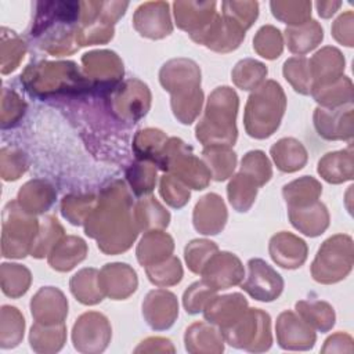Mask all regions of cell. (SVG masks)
Wrapping results in <instances>:
<instances>
[{"mask_svg": "<svg viewBox=\"0 0 354 354\" xmlns=\"http://www.w3.org/2000/svg\"><path fill=\"white\" fill-rule=\"evenodd\" d=\"M130 214V196L127 189L122 181H113L102 191L98 207H95L84 221L86 234L100 242L105 236L106 231H112V235L101 250L105 253L124 252L136 239L138 227L134 225L133 218L123 221L115 220Z\"/></svg>", "mask_w": 354, "mask_h": 354, "instance_id": "6da1fadb", "label": "cell"}, {"mask_svg": "<svg viewBox=\"0 0 354 354\" xmlns=\"http://www.w3.org/2000/svg\"><path fill=\"white\" fill-rule=\"evenodd\" d=\"M148 279L158 286H169L178 283L183 278V268L177 257L170 256L169 260L145 267Z\"/></svg>", "mask_w": 354, "mask_h": 354, "instance_id": "60d3db41", "label": "cell"}, {"mask_svg": "<svg viewBox=\"0 0 354 354\" xmlns=\"http://www.w3.org/2000/svg\"><path fill=\"white\" fill-rule=\"evenodd\" d=\"M100 285L104 295L113 300H122L137 289V275L129 264H105L100 274Z\"/></svg>", "mask_w": 354, "mask_h": 354, "instance_id": "d6986e66", "label": "cell"}, {"mask_svg": "<svg viewBox=\"0 0 354 354\" xmlns=\"http://www.w3.org/2000/svg\"><path fill=\"white\" fill-rule=\"evenodd\" d=\"M314 126L318 134L326 140H350L353 137V105L347 109L317 108Z\"/></svg>", "mask_w": 354, "mask_h": 354, "instance_id": "5bb4252c", "label": "cell"}, {"mask_svg": "<svg viewBox=\"0 0 354 354\" xmlns=\"http://www.w3.org/2000/svg\"><path fill=\"white\" fill-rule=\"evenodd\" d=\"M203 281L207 282L214 290L228 289L241 283L243 279V267L241 260L228 252L214 253L203 267Z\"/></svg>", "mask_w": 354, "mask_h": 354, "instance_id": "30bf717a", "label": "cell"}, {"mask_svg": "<svg viewBox=\"0 0 354 354\" xmlns=\"http://www.w3.org/2000/svg\"><path fill=\"white\" fill-rule=\"evenodd\" d=\"M264 76H267L266 65L249 58L239 61L232 71V80L242 90L254 88L264 79Z\"/></svg>", "mask_w": 354, "mask_h": 354, "instance_id": "b9f144b4", "label": "cell"}, {"mask_svg": "<svg viewBox=\"0 0 354 354\" xmlns=\"http://www.w3.org/2000/svg\"><path fill=\"white\" fill-rule=\"evenodd\" d=\"M55 199L53 187L43 180L26 183L18 192L19 206L30 214L46 212Z\"/></svg>", "mask_w": 354, "mask_h": 354, "instance_id": "cb8c5ba5", "label": "cell"}, {"mask_svg": "<svg viewBox=\"0 0 354 354\" xmlns=\"http://www.w3.org/2000/svg\"><path fill=\"white\" fill-rule=\"evenodd\" d=\"M271 156L282 171L300 170L307 162V152L295 138H282L271 147Z\"/></svg>", "mask_w": 354, "mask_h": 354, "instance_id": "f1b7e54d", "label": "cell"}, {"mask_svg": "<svg viewBox=\"0 0 354 354\" xmlns=\"http://www.w3.org/2000/svg\"><path fill=\"white\" fill-rule=\"evenodd\" d=\"M167 142L163 131L156 129H145L138 131L134 138V151L138 158L156 163L162 149Z\"/></svg>", "mask_w": 354, "mask_h": 354, "instance_id": "f35d334b", "label": "cell"}, {"mask_svg": "<svg viewBox=\"0 0 354 354\" xmlns=\"http://www.w3.org/2000/svg\"><path fill=\"white\" fill-rule=\"evenodd\" d=\"M7 310L10 313L11 322H8L10 319L1 313V337H0L1 348H10V347L18 346L24 336V328H25L24 317L21 315L18 308L7 306Z\"/></svg>", "mask_w": 354, "mask_h": 354, "instance_id": "bcb514c9", "label": "cell"}, {"mask_svg": "<svg viewBox=\"0 0 354 354\" xmlns=\"http://www.w3.org/2000/svg\"><path fill=\"white\" fill-rule=\"evenodd\" d=\"M134 28L141 36L162 39L171 32L166 3H147L138 7L134 15Z\"/></svg>", "mask_w": 354, "mask_h": 354, "instance_id": "ac0fdd59", "label": "cell"}, {"mask_svg": "<svg viewBox=\"0 0 354 354\" xmlns=\"http://www.w3.org/2000/svg\"><path fill=\"white\" fill-rule=\"evenodd\" d=\"M87 253V246L77 236H66L58 242L48 256V263L54 270L69 271L80 263Z\"/></svg>", "mask_w": 354, "mask_h": 354, "instance_id": "484cf974", "label": "cell"}, {"mask_svg": "<svg viewBox=\"0 0 354 354\" xmlns=\"http://www.w3.org/2000/svg\"><path fill=\"white\" fill-rule=\"evenodd\" d=\"M253 43L254 50L267 59L278 58L279 54L282 53V37L279 30L274 26H263L257 32Z\"/></svg>", "mask_w": 354, "mask_h": 354, "instance_id": "c3c4849f", "label": "cell"}, {"mask_svg": "<svg viewBox=\"0 0 354 354\" xmlns=\"http://www.w3.org/2000/svg\"><path fill=\"white\" fill-rule=\"evenodd\" d=\"M65 325H44L36 322L30 329L29 342L35 351L37 353H53L58 351L65 342Z\"/></svg>", "mask_w": 354, "mask_h": 354, "instance_id": "4dcf8cb0", "label": "cell"}, {"mask_svg": "<svg viewBox=\"0 0 354 354\" xmlns=\"http://www.w3.org/2000/svg\"><path fill=\"white\" fill-rule=\"evenodd\" d=\"M340 6V3L339 1H336V3H317V7H318V14L321 15V17H324V18H328V17H330L332 14H335V10L337 8Z\"/></svg>", "mask_w": 354, "mask_h": 354, "instance_id": "f5cc1de1", "label": "cell"}, {"mask_svg": "<svg viewBox=\"0 0 354 354\" xmlns=\"http://www.w3.org/2000/svg\"><path fill=\"white\" fill-rule=\"evenodd\" d=\"M241 173L252 178L257 187H261L271 178V165L264 152L250 151L242 159Z\"/></svg>", "mask_w": 354, "mask_h": 354, "instance_id": "7bdbcfd3", "label": "cell"}, {"mask_svg": "<svg viewBox=\"0 0 354 354\" xmlns=\"http://www.w3.org/2000/svg\"><path fill=\"white\" fill-rule=\"evenodd\" d=\"M126 177L137 196L149 194L153 189L156 180V170L147 162L133 163L126 173Z\"/></svg>", "mask_w": 354, "mask_h": 354, "instance_id": "f6af8a7d", "label": "cell"}, {"mask_svg": "<svg viewBox=\"0 0 354 354\" xmlns=\"http://www.w3.org/2000/svg\"><path fill=\"white\" fill-rule=\"evenodd\" d=\"M162 198L176 209L183 207L189 201V191L177 181L174 176H163L160 180Z\"/></svg>", "mask_w": 354, "mask_h": 354, "instance_id": "816d5d0a", "label": "cell"}, {"mask_svg": "<svg viewBox=\"0 0 354 354\" xmlns=\"http://www.w3.org/2000/svg\"><path fill=\"white\" fill-rule=\"evenodd\" d=\"M246 306L248 301L241 293L212 297L203 308V315L209 322L217 324L224 329L242 317L246 311Z\"/></svg>", "mask_w": 354, "mask_h": 354, "instance_id": "ffe728a7", "label": "cell"}, {"mask_svg": "<svg viewBox=\"0 0 354 354\" xmlns=\"http://www.w3.org/2000/svg\"><path fill=\"white\" fill-rule=\"evenodd\" d=\"M173 239L165 232H148L142 236L137 248V260L141 266H152L170 257L173 252Z\"/></svg>", "mask_w": 354, "mask_h": 354, "instance_id": "d4e9b609", "label": "cell"}, {"mask_svg": "<svg viewBox=\"0 0 354 354\" xmlns=\"http://www.w3.org/2000/svg\"><path fill=\"white\" fill-rule=\"evenodd\" d=\"M353 241L348 235H335L324 242L311 267L313 278L321 283L337 282L351 271Z\"/></svg>", "mask_w": 354, "mask_h": 354, "instance_id": "8992f818", "label": "cell"}, {"mask_svg": "<svg viewBox=\"0 0 354 354\" xmlns=\"http://www.w3.org/2000/svg\"><path fill=\"white\" fill-rule=\"evenodd\" d=\"M170 220V214L167 210L162 207V205L155 201V198L149 196L137 203L136 207V221L138 228H165L167 227Z\"/></svg>", "mask_w": 354, "mask_h": 354, "instance_id": "74e56055", "label": "cell"}, {"mask_svg": "<svg viewBox=\"0 0 354 354\" xmlns=\"http://www.w3.org/2000/svg\"><path fill=\"white\" fill-rule=\"evenodd\" d=\"M270 256L283 268H297L307 259V245L303 239L283 231L271 238Z\"/></svg>", "mask_w": 354, "mask_h": 354, "instance_id": "44dd1931", "label": "cell"}, {"mask_svg": "<svg viewBox=\"0 0 354 354\" xmlns=\"http://www.w3.org/2000/svg\"><path fill=\"white\" fill-rule=\"evenodd\" d=\"M30 311L39 324H62L68 314V301L61 290L53 286L41 288L30 301Z\"/></svg>", "mask_w": 354, "mask_h": 354, "instance_id": "2e32d148", "label": "cell"}, {"mask_svg": "<svg viewBox=\"0 0 354 354\" xmlns=\"http://www.w3.org/2000/svg\"><path fill=\"white\" fill-rule=\"evenodd\" d=\"M111 339L108 319L98 313H86L73 325L72 340L76 350L82 353L104 351Z\"/></svg>", "mask_w": 354, "mask_h": 354, "instance_id": "ba28073f", "label": "cell"}, {"mask_svg": "<svg viewBox=\"0 0 354 354\" xmlns=\"http://www.w3.org/2000/svg\"><path fill=\"white\" fill-rule=\"evenodd\" d=\"M230 203L238 212H246L254 202L257 194L256 183L243 173L236 174L227 188Z\"/></svg>", "mask_w": 354, "mask_h": 354, "instance_id": "8d00e7d4", "label": "cell"}, {"mask_svg": "<svg viewBox=\"0 0 354 354\" xmlns=\"http://www.w3.org/2000/svg\"><path fill=\"white\" fill-rule=\"evenodd\" d=\"M217 290H214L207 282L198 281L192 283L183 296V303L185 307V311L188 314H198L199 311H203L206 303L213 297V295Z\"/></svg>", "mask_w": 354, "mask_h": 354, "instance_id": "f907efd6", "label": "cell"}, {"mask_svg": "<svg viewBox=\"0 0 354 354\" xmlns=\"http://www.w3.org/2000/svg\"><path fill=\"white\" fill-rule=\"evenodd\" d=\"M308 64L311 66V77L315 80L313 87L326 86L340 79L344 71V58L342 53L333 47L322 48L311 58V61H308Z\"/></svg>", "mask_w": 354, "mask_h": 354, "instance_id": "7402d4cb", "label": "cell"}, {"mask_svg": "<svg viewBox=\"0 0 354 354\" xmlns=\"http://www.w3.org/2000/svg\"><path fill=\"white\" fill-rule=\"evenodd\" d=\"M322 192L321 184L308 176L295 180L283 187V196L289 207H300L315 202Z\"/></svg>", "mask_w": 354, "mask_h": 354, "instance_id": "d6a6232c", "label": "cell"}, {"mask_svg": "<svg viewBox=\"0 0 354 354\" xmlns=\"http://www.w3.org/2000/svg\"><path fill=\"white\" fill-rule=\"evenodd\" d=\"M227 221V209L217 194L205 195L194 209V227L205 235L218 234Z\"/></svg>", "mask_w": 354, "mask_h": 354, "instance_id": "e0dca14e", "label": "cell"}, {"mask_svg": "<svg viewBox=\"0 0 354 354\" xmlns=\"http://www.w3.org/2000/svg\"><path fill=\"white\" fill-rule=\"evenodd\" d=\"M243 37L245 30L239 28L235 22L228 18L223 21L220 17H216L213 22H210L201 33H198L192 39L214 51L227 53L235 50Z\"/></svg>", "mask_w": 354, "mask_h": 354, "instance_id": "4fadbf2b", "label": "cell"}, {"mask_svg": "<svg viewBox=\"0 0 354 354\" xmlns=\"http://www.w3.org/2000/svg\"><path fill=\"white\" fill-rule=\"evenodd\" d=\"M296 311L313 328L328 332L335 325V311L326 301H297Z\"/></svg>", "mask_w": 354, "mask_h": 354, "instance_id": "d590c367", "label": "cell"}, {"mask_svg": "<svg viewBox=\"0 0 354 354\" xmlns=\"http://www.w3.org/2000/svg\"><path fill=\"white\" fill-rule=\"evenodd\" d=\"M289 218L293 227L307 236L321 235L329 224L328 210L318 201L300 207H289Z\"/></svg>", "mask_w": 354, "mask_h": 354, "instance_id": "603a6c76", "label": "cell"}, {"mask_svg": "<svg viewBox=\"0 0 354 354\" xmlns=\"http://www.w3.org/2000/svg\"><path fill=\"white\" fill-rule=\"evenodd\" d=\"M248 268L249 275L241 286L253 299L259 301H272L282 293V277L264 260L250 259Z\"/></svg>", "mask_w": 354, "mask_h": 354, "instance_id": "9c48e42d", "label": "cell"}, {"mask_svg": "<svg viewBox=\"0 0 354 354\" xmlns=\"http://www.w3.org/2000/svg\"><path fill=\"white\" fill-rule=\"evenodd\" d=\"M277 339L285 350H308L315 343V333L303 318L283 311L277 321Z\"/></svg>", "mask_w": 354, "mask_h": 354, "instance_id": "8fae6325", "label": "cell"}, {"mask_svg": "<svg viewBox=\"0 0 354 354\" xmlns=\"http://www.w3.org/2000/svg\"><path fill=\"white\" fill-rule=\"evenodd\" d=\"M142 315L155 330L170 328L178 315L176 296L163 289L151 290L142 303Z\"/></svg>", "mask_w": 354, "mask_h": 354, "instance_id": "7c38bea8", "label": "cell"}, {"mask_svg": "<svg viewBox=\"0 0 354 354\" xmlns=\"http://www.w3.org/2000/svg\"><path fill=\"white\" fill-rule=\"evenodd\" d=\"M283 76L300 94L311 93V73L308 59L304 57L290 58L283 64Z\"/></svg>", "mask_w": 354, "mask_h": 354, "instance_id": "ab89813d", "label": "cell"}, {"mask_svg": "<svg viewBox=\"0 0 354 354\" xmlns=\"http://www.w3.org/2000/svg\"><path fill=\"white\" fill-rule=\"evenodd\" d=\"M1 270L8 272L12 278L1 275V289L7 296L18 297L24 295L30 283V272L19 264H1Z\"/></svg>", "mask_w": 354, "mask_h": 354, "instance_id": "ee69618b", "label": "cell"}, {"mask_svg": "<svg viewBox=\"0 0 354 354\" xmlns=\"http://www.w3.org/2000/svg\"><path fill=\"white\" fill-rule=\"evenodd\" d=\"M270 321L267 313L259 308H249L231 326L221 329V333L232 347L252 353L267 351L272 343Z\"/></svg>", "mask_w": 354, "mask_h": 354, "instance_id": "5b68a950", "label": "cell"}, {"mask_svg": "<svg viewBox=\"0 0 354 354\" xmlns=\"http://www.w3.org/2000/svg\"><path fill=\"white\" fill-rule=\"evenodd\" d=\"M185 348L189 353L223 351V333L205 322L192 324L185 332Z\"/></svg>", "mask_w": 354, "mask_h": 354, "instance_id": "4316f807", "label": "cell"}, {"mask_svg": "<svg viewBox=\"0 0 354 354\" xmlns=\"http://www.w3.org/2000/svg\"><path fill=\"white\" fill-rule=\"evenodd\" d=\"M62 232H64V230L59 225V223L57 221V218H54L51 216H47L43 220L41 231L37 232V236H36V239L33 242L30 254L33 257H37V259L44 257L47 254L48 248L53 245L54 241H57V238L59 235H62Z\"/></svg>", "mask_w": 354, "mask_h": 354, "instance_id": "681fc988", "label": "cell"}, {"mask_svg": "<svg viewBox=\"0 0 354 354\" xmlns=\"http://www.w3.org/2000/svg\"><path fill=\"white\" fill-rule=\"evenodd\" d=\"M37 220L18 206V202H10L4 209L3 218V250L10 249L4 257H25L30 253L37 236Z\"/></svg>", "mask_w": 354, "mask_h": 354, "instance_id": "52a82bcc", "label": "cell"}, {"mask_svg": "<svg viewBox=\"0 0 354 354\" xmlns=\"http://www.w3.org/2000/svg\"><path fill=\"white\" fill-rule=\"evenodd\" d=\"M288 47L295 54H306L322 40V28L315 21H308L299 28H286Z\"/></svg>", "mask_w": 354, "mask_h": 354, "instance_id": "1f68e13d", "label": "cell"}, {"mask_svg": "<svg viewBox=\"0 0 354 354\" xmlns=\"http://www.w3.org/2000/svg\"><path fill=\"white\" fill-rule=\"evenodd\" d=\"M286 106L282 87L268 80L250 94L245 109V127L250 137L267 138L279 126Z\"/></svg>", "mask_w": 354, "mask_h": 354, "instance_id": "277c9868", "label": "cell"}, {"mask_svg": "<svg viewBox=\"0 0 354 354\" xmlns=\"http://www.w3.org/2000/svg\"><path fill=\"white\" fill-rule=\"evenodd\" d=\"M159 80L165 90L171 93L174 116L184 124L192 123L203 100L198 65L191 59H171L162 66Z\"/></svg>", "mask_w": 354, "mask_h": 354, "instance_id": "7a4b0ae2", "label": "cell"}, {"mask_svg": "<svg viewBox=\"0 0 354 354\" xmlns=\"http://www.w3.org/2000/svg\"><path fill=\"white\" fill-rule=\"evenodd\" d=\"M118 88V95L113 100L115 112H119L120 118L136 122L148 112L151 94L147 84L134 79Z\"/></svg>", "mask_w": 354, "mask_h": 354, "instance_id": "9a60e30c", "label": "cell"}, {"mask_svg": "<svg viewBox=\"0 0 354 354\" xmlns=\"http://www.w3.org/2000/svg\"><path fill=\"white\" fill-rule=\"evenodd\" d=\"M238 95L227 86L217 87L207 100L203 119L196 126V138L203 145H234Z\"/></svg>", "mask_w": 354, "mask_h": 354, "instance_id": "3957f363", "label": "cell"}, {"mask_svg": "<svg viewBox=\"0 0 354 354\" xmlns=\"http://www.w3.org/2000/svg\"><path fill=\"white\" fill-rule=\"evenodd\" d=\"M217 246L214 242L206 239H195L189 242L185 248V260L189 270L195 274H201L210 257L217 253Z\"/></svg>", "mask_w": 354, "mask_h": 354, "instance_id": "7dc6e473", "label": "cell"}, {"mask_svg": "<svg viewBox=\"0 0 354 354\" xmlns=\"http://www.w3.org/2000/svg\"><path fill=\"white\" fill-rule=\"evenodd\" d=\"M209 165L210 176L216 181L225 180L234 170L236 155L225 145H209L202 152Z\"/></svg>", "mask_w": 354, "mask_h": 354, "instance_id": "e575fe53", "label": "cell"}, {"mask_svg": "<svg viewBox=\"0 0 354 354\" xmlns=\"http://www.w3.org/2000/svg\"><path fill=\"white\" fill-rule=\"evenodd\" d=\"M311 94L315 101L324 106H342L346 102L351 104L353 101V84L351 80L346 76L326 84L311 88Z\"/></svg>", "mask_w": 354, "mask_h": 354, "instance_id": "836d02e7", "label": "cell"}, {"mask_svg": "<svg viewBox=\"0 0 354 354\" xmlns=\"http://www.w3.org/2000/svg\"><path fill=\"white\" fill-rule=\"evenodd\" d=\"M71 290L83 304H95L102 300L104 292L100 285V272L94 268H84L71 279Z\"/></svg>", "mask_w": 354, "mask_h": 354, "instance_id": "f546056e", "label": "cell"}, {"mask_svg": "<svg viewBox=\"0 0 354 354\" xmlns=\"http://www.w3.org/2000/svg\"><path fill=\"white\" fill-rule=\"evenodd\" d=\"M318 173L328 181L339 184L353 178V152L351 147L337 152L326 153L318 163Z\"/></svg>", "mask_w": 354, "mask_h": 354, "instance_id": "83f0119b", "label": "cell"}]
</instances>
